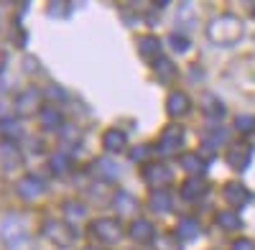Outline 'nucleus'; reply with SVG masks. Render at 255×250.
Instances as JSON below:
<instances>
[{
	"label": "nucleus",
	"instance_id": "f257e3e1",
	"mask_svg": "<svg viewBox=\"0 0 255 250\" xmlns=\"http://www.w3.org/2000/svg\"><path fill=\"white\" fill-rule=\"evenodd\" d=\"M243 33H245V23L238 15H232V13L212 18L209 26H207V38L212 41V44H217V46L238 44V41L243 38Z\"/></svg>",
	"mask_w": 255,
	"mask_h": 250
},
{
	"label": "nucleus",
	"instance_id": "f03ea898",
	"mask_svg": "<svg viewBox=\"0 0 255 250\" xmlns=\"http://www.w3.org/2000/svg\"><path fill=\"white\" fill-rule=\"evenodd\" d=\"M90 233L102 243V245H115L123 240V227L118 220L113 217H100V220H92L90 225Z\"/></svg>",
	"mask_w": 255,
	"mask_h": 250
},
{
	"label": "nucleus",
	"instance_id": "7ed1b4c3",
	"mask_svg": "<svg viewBox=\"0 0 255 250\" xmlns=\"http://www.w3.org/2000/svg\"><path fill=\"white\" fill-rule=\"evenodd\" d=\"M41 235H44L46 240H51L54 245H61V248H69L72 240H74L69 225L61 222V220H46L44 225H41Z\"/></svg>",
	"mask_w": 255,
	"mask_h": 250
},
{
	"label": "nucleus",
	"instance_id": "20e7f679",
	"mask_svg": "<svg viewBox=\"0 0 255 250\" xmlns=\"http://www.w3.org/2000/svg\"><path fill=\"white\" fill-rule=\"evenodd\" d=\"M143 181L151 186L153 192L158 189H166L168 184H171V171H168V166L161 163V161H153V163H145L143 166Z\"/></svg>",
	"mask_w": 255,
	"mask_h": 250
},
{
	"label": "nucleus",
	"instance_id": "39448f33",
	"mask_svg": "<svg viewBox=\"0 0 255 250\" xmlns=\"http://www.w3.org/2000/svg\"><path fill=\"white\" fill-rule=\"evenodd\" d=\"M41 110H44V108H41V90L28 87V90H23V92L15 97V113L20 118H33Z\"/></svg>",
	"mask_w": 255,
	"mask_h": 250
},
{
	"label": "nucleus",
	"instance_id": "423d86ee",
	"mask_svg": "<svg viewBox=\"0 0 255 250\" xmlns=\"http://www.w3.org/2000/svg\"><path fill=\"white\" fill-rule=\"evenodd\" d=\"M184 140H186L184 128H181V125H176V123H171V125H166L163 133H161L158 151H161V153H176L181 145H184Z\"/></svg>",
	"mask_w": 255,
	"mask_h": 250
},
{
	"label": "nucleus",
	"instance_id": "0eeeda50",
	"mask_svg": "<svg viewBox=\"0 0 255 250\" xmlns=\"http://www.w3.org/2000/svg\"><path fill=\"white\" fill-rule=\"evenodd\" d=\"M250 145H245V140L235 143V145H230L227 153H225V161L232 166L235 171H245L248 169V163H250Z\"/></svg>",
	"mask_w": 255,
	"mask_h": 250
},
{
	"label": "nucleus",
	"instance_id": "6e6552de",
	"mask_svg": "<svg viewBox=\"0 0 255 250\" xmlns=\"http://www.w3.org/2000/svg\"><path fill=\"white\" fill-rule=\"evenodd\" d=\"M222 194H225V199H227V204L232 207V210H240V207H245L253 199V194L245 189V184H240V181H230L222 189Z\"/></svg>",
	"mask_w": 255,
	"mask_h": 250
},
{
	"label": "nucleus",
	"instance_id": "1a4fd4ad",
	"mask_svg": "<svg viewBox=\"0 0 255 250\" xmlns=\"http://www.w3.org/2000/svg\"><path fill=\"white\" fill-rule=\"evenodd\" d=\"M189 108H191V100L181 90H174L171 95L166 97V113H168V118H181V115L189 113Z\"/></svg>",
	"mask_w": 255,
	"mask_h": 250
},
{
	"label": "nucleus",
	"instance_id": "9d476101",
	"mask_svg": "<svg viewBox=\"0 0 255 250\" xmlns=\"http://www.w3.org/2000/svg\"><path fill=\"white\" fill-rule=\"evenodd\" d=\"M18 194L23 197L26 202H33V199H38L41 197V192H44V181H41L38 176H23L18 181Z\"/></svg>",
	"mask_w": 255,
	"mask_h": 250
},
{
	"label": "nucleus",
	"instance_id": "9b49d317",
	"mask_svg": "<svg viewBox=\"0 0 255 250\" xmlns=\"http://www.w3.org/2000/svg\"><path fill=\"white\" fill-rule=\"evenodd\" d=\"M207 189H209L207 179L191 176V179H186V181H184V186H181V197H184L186 202H197V199H202V197L207 194Z\"/></svg>",
	"mask_w": 255,
	"mask_h": 250
},
{
	"label": "nucleus",
	"instance_id": "f8f14e48",
	"mask_svg": "<svg viewBox=\"0 0 255 250\" xmlns=\"http://www.w3.org/2000/svg\"><path fill=\"white\" fill-rule=\"evenodd\" d=\"M128 235H130L135 243H153V240H156L153 225L148 222V220H140V217L133 220V225H130V230H128Z\"/></svg>",
	"mask_w": 255,
	"mask_h": 250
},
{
	"label": "nucleus",
	"instance_id": "ddd939ff",
	"mask_svg": "<svg viewBox=\"0 0 255 250\" xmlns=\"http://www.w3.org/2000/svg\"><path fill=\"white\" fill-rule=\"evenodd\" d=\"M125 145H128V138H125L123 130H118V128L105 130V135H102V148L108 151V153H123Z\"/></svg>",
	"mask_w": 255,
	"mask_h": 250
},
{
	"label": "nucleus",
	"instance_id": "4468645a",
	"mask_svg": "<svg viewBox=\"0 0 255 250\" xmlns=\"http://www.w3.org/2000/svg\"><path fill=\"white\" fill-rule=\"evenodd\" d=\"M148 207L156 212V215H166V212H171V207H174V197L168 189H158V192H151V197H148Z\"/></svg>",
	"mask_w": 255,
	"mask_h": 250
},
{
	"label": "nucleus",
	"instance_id": "2eb2a0df",
	"mask_svg": "<svg viewBox=\"0 0 255 250\" xmlns=\"http://www.w3.org/2000/svg\"><path fill=\"white\" fill-rule=\"evenodd\" d=\"M113 204H115V212H118L123 220H128V217H135V215H138V199H133L128 192H118Z\"/></svg>",
	"mask_w": 255,
	"mask_h": 250
},
{
	"label": "nucleus",
	"instance_id": "dca6fc26",
	"mask_svg": "<svg viewBox=\"0 0 255 250\" xmlns=\"http://www.w3.org/2000/svg\"><path fill=\"white\" fill-rule=\"evenodd\" d=\"M138 51L148 61H158L161 59V38L158 36H143L138 41Z\"/></svg>",
	"mask_w": 255,
	"mask_h": 250
},
{
	"label": "nucleus",
	"instance_id": "f3484780",
	"mask_svg": "<svg viewBox=\"0 0 255 250\" xmlns=\"http://www.w3.org/2000/svg\"><path fill=\"white\" fill-rule=\"evenodd\" d=\"M38 120H41V128L44 130H59L61 125H64V118L56 108H44L38 113Z\"/></svg>",
	"mask_w": 255,
	"mask_h": 250
},
{
	"label": "nucleus",
	"instance_id": "a211bd4d",
	"mask_svg": "<svg viewBox=\"0 0 255 250\" xmlns=\"http://www.w3.org/2000/svg\"><path fill=\"white\" fill-rule=\"evenodd\" d=\"M179 163H181V169L186 171V174H191V176H199L202 171H204V158H199L197 153H184L181 158H179Z\"/></svg>",
	"mask_w": 255,
	"mask_h": 250
},
{
	"label": "nucleus",
	"instance_id": "6ab92c4d",
	"mask_svg": "<svg viewBox=\"0 0 255 250\" xmlns=\"http://www.w3.org/2000/svg\"><path fill=\"white\" fill-rule=\"evenodd\" d=\"M3 240L8 248H15L18 243H23V230H20V225L15 220H8L3 225Z\"/></svg>",
	"mask_w": 255,
	"mask_h": 250
},
{
	"label": "nucleus",
	"instance_id": "aec40b11",
	"mask_svg": "<svg viewBox=\"0 0 255 250\" xmlns=\"http://www.w3.org/2000/svg\"><path fill=\"white\" fill-rule=\"evenodd\" d=\"M0 133H3V138H8V140H18L20 135H23V130H20V120L18 118L0 120Z\"/></svg>",
	"mask_w": 255,
	"mask_h": 250
},
{
	"label": "nucleus",
	"instance_id": "412c9836",
	"mask_svg": "<svg viewBox=\"0 0 255 250\" xmlns=\"http://www.w3.org/2000/svg\"><path fill=\"white\" fill-rule=\"evenodd\" d=\"M49 169H51V174H56V176L69 174V169H72V158H69L67 153H54L51 161H49Z\"/></svg>",
	"mask_w": 255,
	"mask_h": 250
},
{
	"label": "nucleus",
	"instance_id": "4be33fe9",
	"mask_svg": "<svg viewBox=\"0 0 255 250\" xmlns=\"http://www.w3.org/2000/svg\"><path fill=\"white\" fill-rule=\"evenodd\" d=\"M84 215H87V210H84L82 202H74V199L64 202V220L67 222H79Z\"/></svg>",
	"mask_w": 255,
	"mask_h": 250
},
{
	"label": "nucleus",
	"instance_id": "5701e85b",
	"mask_svg": "<svg viewBox=\"0 0 255 250\" xmlns=\"http://www.w3.org/2000/svg\"><path fill=\"white\" fill-rule=\"evenodd\" d=\"M153 248H156V250H184L181 240H179L174 233H163V235H158V238L153 240Z\"/></svg>",
	"mask_w": 255,
	"mask_h": 250
},
{
	"label": "nucleus",
	"instance_id": "b1692460",
	"mask_svg": "<svg viewBox=\"0 0 255 250\" xmlns=\"http://www.w3.org/2000/svg\"><path fill=\"white\" fill-rule=\"evenodd\" d=\"M153 67H156V74H158L161 82H174V79H176V67H174L168 59L161 56L158 61H153Z\"/></svg>",
	"mask_w": 255,
	"mask_h": 250
},
{
	"label": "nucleus",
	"instance_id": "393cba45",
	"mask_svg": "<svg viewBox=\"0 0 255 250\" xmlns=\"http://www.w3.org/2000/svg\"><path fill=\"white\" fill-rule=\"evenodd\" d=\"M199 235V222L194 217H184L179 222V238L181 240H194Z\"/></svg>",
	"mask_w": 255,
	"mask_h": 250
},
{
	"label": "nucleus",
	"instance_id": "a878e982",
	"mask_svg": "<svg viewBox=\"0 0 255 250\" xmlns=\"http://www.w3.org/2000/svg\"><path fill=\"white\" fill-rule=\"evenodd\" d=\"M217 222H220V227L222 230H240L243 227V220H240V215L238 212H220L217 215Z\"/></svg>",
	"mask_w": 255,
	"mask_h": 250
},
{
	"label": "nucleus",
	"instance_id": "bb28decb",
	"mask_svg": "<svg viewBox=\"0 0 255 250\" xmlns=\"http://www.w3.org/2000/svg\"><path fill=\"white\" fill-rule=\"evenodd\" d=\"M202 105H204V110H207L212 118H220V115H225V105H220L215 95H207V97L202 100Z\"/></svg>",
	"mask_w": 255,
	"mask_h": 250
},
{
	"label": "nucleus",
	"instance_id": "cd10ccee",
	"mask_svg": "<svg viewBox=\"0 0 255 250\" xmlns=\"http://www.w3.org/2000/svg\"><path fill=\"white\" fill-rule=\"evenodd\" d=\"M95 169L102 174V179H105V181H113V179L118 176V169H115V166H113L110 161H105V158L95 163Z\"/></svg>",
	"mask_w": 255,
	"mask_h": 250
},
{
	"label": "nucleus",
	"instance_id": "c85d7f7f",
	"mask_svg": "<svg viewBox=\"0 0 255 250\" xmlns=\"http://www.w3.org/2000/svg\"><path fill=\"white\" fill-rule=\"evenodd\" d=\"M235 128L240 133H253L255 130V118L253 115H238L235 118Z\"/></svg>",
	"mask_w": 255,
	"mask_h": 250
},
{
	"label": "nucleus",
	"instance_id": "c756f323",
	"mask_svg": "<svg viewBox=\"0 0 255 250\" xmlns=\"http://www.w3.org/2000/svg\"><path fill=\"white\" fill-rule=\"evenodd\" d=\"M168 46H171L174 51H179V54H184L189 49V38L181 36V33H171V36H168Z\"/></svg>",
	"mask_w": 255,
	"mask_h": 250
},
{
	"label": "nucleus",
	"instance_id": "7c9ffc66",
	"mask_svg": "<svg viewBox=\"0 0 255 250\" xmlns=\"http://www.w3.org/2000/svg\"><path fill=\"white\" fill-rule=\"evenodd\" d=\"M46 97H51V100H56V102H59V100L64 102V100H67V90H61L59 85H49V90H46Z\"/></svg>",
	"mask_w": 255,
	"mask_h": 250
},
{
	"label": "nucleus",
	"instance_id": "2f4dec72",
	"mask_svg": "<svg viewBox=\"0 0 255 250\" xmlns=\"http://www.w3.org/2000/svg\"><path fill=\"white\" fill-rule=\"evenodd\" d=\"M67 3H49V15H54V18H61L64 13H67Z\"/></svg>",
	"mask_w": 255,
	"mask_h": 250
},
{
	"label": "nucleus",
	"instance_id": "473e14b6",
	"mask_svg": "<svg viewBox=\"0 0 255 250\" xmlns=\"http://www.w3.org/2000/svg\"><path fill=\"white\" fill-rule=\"evenodd\" d=\"M230 250H255V243H253V240H248V238H240V240L232 243V248H230Z\"/></svg>",
	"mask_w": 255,
	"mask_h": 250
},
{
	"label": "nucleus",
	"instance_id": "72a5a7b5",
	"mask_svg": "<svg viewBox=\"0 0 255 250\" xmlns=\"http://www.w3.org/2000/svg\"><path fill=\"white\" fill-rule=\"evenodd\" d=\"M148 153H151V148H148V145H135V148L130 151V158H133V161H143Z\"/></svg>",
	"mask_w": 255,
	"mask_h": 250
},
{
	"label": "nucleus",
	"instance_id": "f704fd0d",
	"mask_svg": "<svg viewBox=\"0 0 255 250\" xmlns=\"http://www.w3.org/2000/svg\"><path fill=\"white\" fill-rule=\"evenodd\" d=\"M189 74H191V77H189L191 82H199V74H202V69H199V67H189Z\"/></svg>",
	"mask_w": 255,
	"mask_h": 250
},
{
	"label": "nucleus",
	"instance_id": "c9c22d12",
	"mask_svg": "<svg viewBox=\"0 0 255 250\" xmlns=\"http://www.w3.org/2000/svg\"><path fill=\"white\" fill-rule=\"evenodd\" d=\"M250 13H253V15H255V3H250Z\"/></svg>",
	"mask_w": 255,
	"mask_h": 250
}]
</instances>
